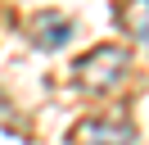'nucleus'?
Segmentation results:
<instances>
[{
	"mask_svg": "<svg viewBox=\"0 0 149 145\" xmlns=\"http://www.w3.org/2000/svg\"><path fill=\"white\" fill-rule=\"evenodd\" d=\"M127 72H131V59L122 45H95L72 63V82L81 91H113L127 82Z\"/></svg>",
	"mask_w": 149,
	"mask_h": 145,
	"instance_id": "f257e3e1",
	"label": "nucleus"
},
{
	"mask_svg": "<svg viewBox=\"0 0 149 145\" xmlns=\"http://www.w3.org/2000/svg\"><path fill=\"white\" fill-rule=\"evenodd\" d=\"M72 145H136V127L127 118H86V122L72 127Z\"/></svg>",
	"mask_w": 149,
	"mask_h": 145,
	"instance_id": "f03ea898",
	"label": "nucleus"
},
{
	"mask_svg": "<svg viewBox=\"0 0 149 145\" xmlns=\"http://www.w3.org/2000/svg\"><path fill=\"white\" fill-rule=\"evenodd\" d=\"M27 32H32V45H41V50H63L68 41H72V18L68 14H54V9H41L36 18L27 23Z\"/></svg>",
	"mask_w": 149,
	"mask_h": 145,
	"instance_id": "7ed1b4c3",
	"label": "nucleus"
},
{
	"mask_svg": "<svg viewBox=\"0 0 149 145\" xmlns=\"http://www.w3.org/2000/svg\"><path fill=\"white\" fill-rule=\"evenodd\" d=\"M118 23H122V32H127L131 41H140L149 50V0H122Z\"/></svg>",
	"mask_w": 149,
	"mask_h": 145,
	"instance_id": "20e7f679",
	"label": "nucleus"
}]
</instances>
